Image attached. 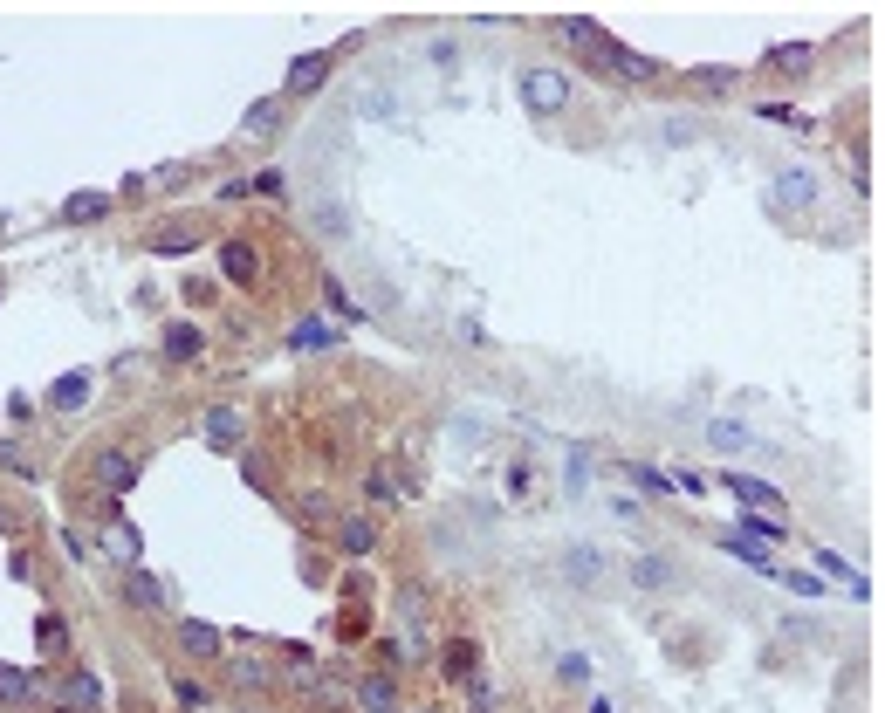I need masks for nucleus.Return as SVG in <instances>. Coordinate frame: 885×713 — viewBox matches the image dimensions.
<instances>
[{
  "mask_svg": "<svg viewBox=\"0 0 885 713\" xmlns=\"http://www.w3.org/2000/svg\"><path fill=\"white\" fill-rule=\"evenodd\" d=\"M0 693H7V700H35V679H27L21 665H0Z\"/></svg>",
  "mask_w": 885,
  "mask_h": 713,
  "instance_id": "16",
  "label": "nucleus"
},
{
  "mask_svg": "<svg viewBox=\"0 0 885 713\" xmlns=\"http://www.w3.org/2000/svg\"><path fill=\"white\" fill-rule=\"evenodd\" d=\"M323 295H330V309H337V316H350V322H357V309H350V295L337 289V275H330V282H323Z\"/></svg>",
  "mask_w": 885,
  "mask_h": 713,
  "instance_id": "24",
  "label": "nucleus"
},
{
  "mask_svg": "<svg viewBox=\"0 0 885 713\" xmlns=\"http://www.w3.org/2000/svg\"><path fill=\"white\" fill-rule=\"evenodd\" d=\"M721 549H728V555H741V562H756V570H776V562L762 555V542H748V535H728Z\"/></svg>",
  "mask_w": 885,
  "mask_h": 713,
  "instance_id": "18",
  "label": "nucleus"
},
{
  "mask_svg": "<svg viewBox=\"0 0 885 713\" xmlns=\"http://www.w3.org/2000/svg\"><path fill=\"white\" fill-rule=\"evenodd\" d=\"M97 480H104V487H117V494H124V487H137V453H104V460H97Z\"/></svg>",
  "mask_w": 885,
  "mask_h": 713,
  "instance_id": "6",
  "label": "nucleus"
},
{
  "mask_svg": "<svg viewBox=\"0 0 885 713\" xmlns=\"http://www.w3.org/2000/svg\"><path fill=\"white\" fill-rule=\"evenodd\" d=\"M192 350H200V329H172V337H165V357H192Z\"/></svg>",
  "mask_w": 885,
  "mask_h": 713,
  "instance_id": "22",
  "label": "nucleus"
},
{
  "mask_svg": "<svg viewBox=\"0 0 885 713\" xmlns=\"http://www.w3.org/2000/svg\"><path fill=\"white\" fill-rule=\"evenodd\" d=\"M357 707H364V713H398V693H391V679H364V686H357Z\"/></svg>",
  "mask_w": 885,
  "mask_h": 713,
  "instance_id": "10",
  "label": "nucleus"
},
{
  "mask_svg": "<svg viewBox=\"0 0 885 713\" xmlns=\"http://www.w3.org/2000/svg\"><path fill=\"white\" fill-rule=\"evenodd\" d=\"M172 638H179V652H185V659H227V638L213 632V624H200V617H185Z\"/></svg>",
  "mask_w": 885,
  "mask_h": 713,
  "instance_id": "2",
  "label": "nucleus"
},
{
  "mask_svg": "<svg viewBox=\"0 0 885 713\" xmlns=\"http://www.w3.org/2000/svg\"><path fill=\"white\" fill-rule=\"evenodd\" d=\"M152 247H158V254H185V247H192V234H158Z\"/></svg>",
  "mask_w": 885,
  "mask_h": 713,
  "instance_id": "26",
  "label": "nucleus"
},
{
  "mask_svg": "<svg viewBox=\"0 0 885 713\" xmlns=\"http://www.w3.org/2000/svg\"><path fill=\"white\" fill-rule=\"evenodd\" d=\"M62 700H69L76 713H97V707H104V693H97V679H69V686H62Z\"/></svg>",
  "mask_w": 885,
  "mask_h": 713,
  "instance_id": "13",
  "label": "nucleus"
},
{
  "mask_svg": "<svg viewBox=\"0 0 885 713\" xmlns=\"http://www.w3.org/2000/svg\"><path fill=\"white\" fill-rule=\"evenodd\" d=\"M220 665L234 672L240 686H261V679H268V665H261V659H220Z\"/></svg>",
  "mask_w": 885,
  "mask_h": 713,
  "instance_id": "21",
  "label": "nucleus"
},
{
  "mask_svg": "<svg viewBox=\"0 0 885 713\" xmlns=\"http://www.w3.org/2000/svg\"><path fill=\"white\" fill-rule=\"evenodd\" d=\"M521 104H529V110H563V104H570L563 69H529V76H521Z\"/></svg>",
  "mask_w": 885,
  "mask_h": 713,
  "instance_id": "1",
  "label": "nucleus"
},
{
  "mask_svg": "<svg viewBox=\"0 0 885 713\" xmlns=\"http://www.w3.org/2000/svg\"><path fill=\"white\" fill-rule=\"evenodd\" d=\"M207 439H213V446H234V439H240V412L213 405V412H207Z\"/></svg>",
  "mask_w": 885,
  "mask_h": 713,
  "instance_id": "11",
  "label": "nucleus"
},
{
  "mask_svg": "<svg viewBox=\"0 0 885 713\" xmlns=\"http://www.w3.org/2000/svg\"><path fill=\"white\" fill-rule=\"evenodd\" d=\"M817 570H824V577H844V583H851V590H858V597H865V577H858V570H851V562H837L831 549H817Z\"/></svg>",
  "mask_w": 885,
  "mask_h": 713,
  "instance_id": "17",
  "label": "nucleus"
},
{
  "mask_svg": "<svg viewBox=\"0 0 885 713\" xmlns=\"http://www.w3.org/2000/svg\"><path fill=\"white\" fill-rule=\"evenodd\" d=\"M288 344H295V350H330V344H337V329H323V322H295Z\"/></svg>",
  "mask_w": 885,
  "mask_h": 713,
  "instance_id": "15",
  "label": "nucleus"
},
{
  "mask_svg": "<svg viewBox=\"0 0 885 713\" xmlns=\"http://www.w3.org/2000/svg\"><path fill=\"white\" fill-rule=\"evenodd\" d=\"M124 597H130L137 610H158V604H165V590H158V577H130V583H124Z\"/></svg>",
  "mask_w": 885,
  "mask_h": 713,
  "instance_id": "14",
  "label": "nucleus"
},
{
  "mask_svg": "<svg viewBox=\"0 0 885 713\" xmlns=\"http://www.w3.org/2000/svg\"><path fill=\"white\" fill-rule=\"evenodd\" d=\"M104 549H110V555H124V562H130V555H137V535H130L124 522H110V529H104Z\"/></svg>",
  "mask_w": 885,
  "mask_h": 713,
  "instance_id": "19",
  "label": "nucleus"
},
{
  "mask_svg": "<svg viewBox=\"0 0 885 713\" xmlns=\"http://www.w3.org/2000/svg\"><path fill=\"white\" fill-rule=\"evenodd\" d=\"M721 487H728V494L748 508V515H782V494L769 487V480H741V474H728Z\"/></svg>",
  "mask_w": 885,
  "mask_h": 713,
  "instance_id": "3",
  "label": "nucleus"
},
{
  "mask_svg": "<svg viewBox=\"0 0 885 713\" xmlns=\"http://www.w3.org/2000/svg\"><path fill=\"white\" fill-rule=\"evenodd\" d=\"M104 213H110V192H69L62 199V220H76V227L82 220H104Z\"/></svg>",
  "mask_w": 885,
  "mask_h": 713,
  "instance_id": "8",
  "label": "nucleus"
},
{
  "mask_svg": "<svg viewBox=\"0 0 885 713\" xmlns=\"http://www.w3.org/2000/svg\"><path fill=\"white\" fill-rule=\"evenodd\" d=\"M474 713H495V686L488 679H474Z\"/></svg>",
  "mask_w": 885,
  "mask_h": 713,
  "instance_id": "28",
  "label": "nucleus"
},
{
  "mask_svg": "<svg viewBox=\"0 0 885 713\" xmlns=\"http://www.w3.org/2000/svg\"><path fill=\"white\" fill-rule=\"evenodd\" d=\"M446 665H453V672L467 679V672H474V645H453V652H446Z\"/></svg>",
  "mask_w": 885,
  "mask_h": 713,
  "instance_id": "25",
  "label": "nucleus"
},
{
  "mask_svg": "<svg viewBox=\"0 0 885 713\" xmlns=\"http://www.w3.org/2000/svg\"><path fill=\"white\" fill-rule=\"evenodd\" d=\"M769 199H776V206H817V179H810V172H782Z\"/></svg>",
  "mask_w": 885,
  "mask_h": 713,
  "instance_id": "5",
  "label": "nucleus"
},
{
  "mask_svg": "<svg viewBox=\"0 0 885 713\" xmlns=\"http://www.w3.org/2000/svg\"><path fill=\"white\" fill-rule=\"evenodd\" d=\"M707 446H714V453H741V446H762V439L741 419H714V425H707Z\"/></svg>",
  "mask_w": 885,
  "mask_h": 713,
  "instance_id": "4",
  "label": "nucleus"
},
{
  "mask_svg": "<svg viewBox=\"0 0 885 713\" xmlns=\"http://www.w3.org/2000/svg\"><path fill=\"white\" fill-rule=\"evenodd\" d=\"M220 267H227V275H234V282H255V267H261V254H255V247H247V240H227V247H220Z\"/></svg>",
  "mask_w": 885,
  "mask_h": 713,
  "instance_id": "7",
  "label": "nucleus"
},
{
  "mask_svg": "<svg viewBox=\"0 0 885 713\" xmlns=\"http://www.w3.org/2000/svg\"><path fill=\"white\" fill-rule=\"evenodd\" d=\"M275 117H282V104H255L247 110V131H275Z\"/></svg>",
  "mask_w": 885,
  "mask_h": 713,
  "instance_id": "23",
  "label": "nucleus"
},
{
  "mask_svg": "<svg viewBox=\"0 0 885 713\" xmlns=\"http://www.w3.org/2000/svg\"><path fill=\"white\" fill-rule=\"evenodd\" d=\"M82 391H90V377L76 370V377H62V384L49 391V405H82Z\"/></svg>",
  "mask_w": 885,
  "mask_h": 713,
  "instance_id": "20",
  "label": "nucleus"
},
{
  "mask_svg": "<svg viewBox=\"0 0 885 713\" xmlns=\"http://www.w3.org/2000/svg\"><path fill=\"white\" fill-rule=\"evenodd\" d=\"M638 583H646V590H659V583H666V562H652V555H646V562H638Z\"/></svg>",
  "mask_w": 885,
  "mask_h": 713,
  "instance_id": "27",
  "label": "nucleus"
},
{
  "mask_svg": "<svg viewBox=\"0 0 885 713\" xmlns=\"http://www.w3.org/2000/svg\"><path fill=\"white\" fill-rule=\"evenodd\" d=\"M337 542H343V555H371L378 549V529L371 522H337Z\"/></svg>",
  "mask_w": 885,
  "mask_h": 713,
  "instance_id": "9",
  "label": "nucleus"
},
{
  "mask_svg": "<svg viewBox=\"0 0 885 713\" xmlns=\"http://www.w3.org/2000/svg\"><path fill=\"white\" fill-rule=\"evenodd\" d=\"M323 76H330V55H302V62L288 69V89H316Z\"/></svg>",
  "mask_w": 885,
  "mask_h": 713,
  "instance_id": "12",
  "label": "nucleus"
}]
</instances>
